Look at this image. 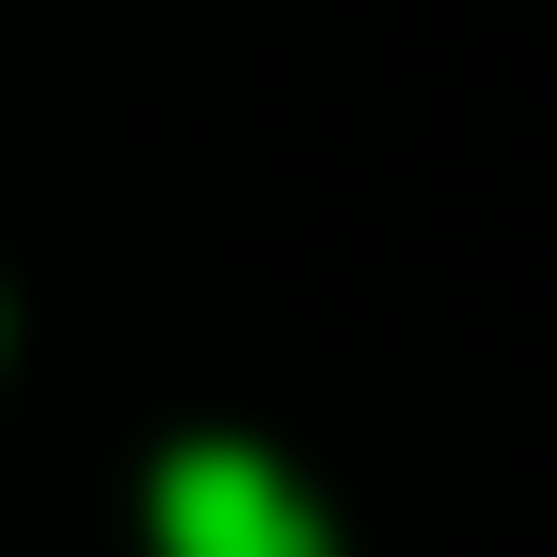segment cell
Segmentation results:
<instances>
[{
  "mask_svg": "<svg viewBox=\"0 0 557 557\" xmlns=\"http://www.w3.org/2000/svg\"><path fill=\"white\" fill-rule=\"evenodd\" d=\"M157 540H174V557H331L313 505H296L261 453H174V470H157Z\"/></svg>",
  "mask_w": 557,
  "mask_h": 557,
  "instance_id": "1",
  "label": "cell"
}]
</instances>
